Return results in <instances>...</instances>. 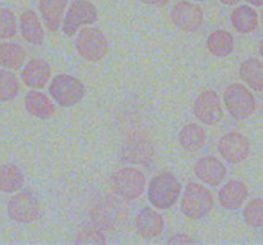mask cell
<instances>
[{
    "mask_svg": "<svg viewBox=\"0 0 263 245\" xmlns=\"http://www.w3.org/2000/svg\"><path fill=\"white\" fill-rule=\"evenodd\" d=\"M90 216L102 230H117L127 223L128 208L125 199L117 194H103L92 204Z\"/></svg>",
    "mask_w": 263,
    "mask_h": 245,
    "instance_id": "obj_1",
    "label": "cell"
},
{
    "mask_svg": "<svg viewBox=\"0 0 263 245\" xmlns=\"http://www.w3.org/2000/svg\"><path fill=\"white\" fill-rule=\"evenodd\" d=\"M181 193V184L171 172H162L149 182L148 199L158 210H170L177 202Z\"/></svg>",
    "mask_w": 263,
    "mask_h": 245,
    "instance_id": "obj_2",
    "label": "cell"
},
{
    "mask_svg": "<svg viewBox=\"0 0 263 245\" xmlns=\"http://www.w3.org/2000/svg\"><path fill=\"white\" fill-rule=\"evenodd\" d=\"M213 195L198 182H189L181 200V211L190 220H202L213 210Z\"/></svg>",
    "mask_w": 263,
    "mask_h": 245,
    "instance_id": "obj_3",
    "label": "cell"
},
{
    "mask_svg": "<svg viewBox=\"0 0 263 245\" xmlns=\"http://www.w3.org/2000/svg\"><path fill=\"white\" fill-rule=\"evenodd\" d=\"M146 179L143 171L134 167H126L115 172L110 177V187L113 193L125 200L138 199L145 190Z\"/></svg>",
    "mask_w": 263,
    "mask_h": 245,
    "instance_id": "obj_4",
    "label": "cell"
},
{
    "mask_svg": "<svg viewBox=\"0 0 263 245\" xmlns=\"http://www.w3.org/2000/svg\"><path fill=\"white\" fill-rule=\"evenodd\" d=\"M223 103L229 115L238 121H244L256 112V98L243 84H231L226 87Z\"/></svg>",
    "mask_w": 263,
    "mask_h": 245,
    "instance_id": "obj_5",
    "label": "cell"
},
{
    "mask_svg": "<svg viewBox=\"0 0 263 245\" xmlns=\"http://www.w3.org/2000/svg\"><path fill=\"white\" fill-rule=\"evenodd\" d=\"M49 94L61 107H73L84 99L85 86L76 77L62 73L51 80Z\"/></svg>",
    "mask_w": 263,
    "mask_h": 245,
    "instance_id": "obj_6",
    "label": "cell"
},
{
    "mask_svg": "<svg viewBox=\"0 0 263 245\" xmlns=\"http://www.w3.org/2000/svg\"><path fill=\"white\" fill-rule=\"evenodd\" d=\"M77 53L89 62H99L107 55L108 40L104 33L95 27H85L79 32L74 43Z\"/></svg>",
    "mask_w": 263,
    "mask_h": 245,
    "instance_id": "obj_7",
    "label": "cell"
},
{
    "mask_svg": "<svg viewBox=\"0 0 263 245\" xmlns=\"http://www.w3.org/2000/svg\"><path fill=\"white\" fill-rule=\"evenodd\" d=\"M98 21V9L87 0H73L67 10L63 21V32L66 36H73L81 26L92 25Z\"/></svg>",
    "mask_w": 263,
    "mask_h": 245,
    "instance_id": "obj_8",
    "label": "cell"
},
{
    "mask_svg": "<svg viewBox=\"0 0 263 245\" xmlns=\"http://www.w3.org/2000/svg\"><path fill=\"white\" fill-rule=\"evenodd\" d=\"M8 216L17 223H30L40 215V203L31 192H21L8 202Z\"/></svg>",
    "mask_w": 263,
    "mask_h": 245,
    "instance_id": "obj_9",
    "label": "cell"
},
{
    "mask_svg": "<svg viewBox=\"0 0 263 245\" xmlns=\"http://www.w3.org/2000/svg\"><path fill=\"white\" fill-rule=\"evenodd\" d=\"M217 149L218 153L228 163L236 164L248 158L251 153V144L248 139L240 133L230 131L220 139Z\"/></svg>",
    "mask_w": 263,
    "mask_h": 245,
    "instance_id": "obj_10",
    "label": "cell"
},
{
    "mask_svg": "<svg viewBox=\"0 0 263 245\" xmlns=\"http://www.w3.org/2000/svg\"><path fill=\"white\" fill-rule=\"evenodd\" d=\"M194 115L202 123L208 126L217 125L223 117L222 104L215 90H205L194 102Z\"/></svg>",
    "mask_w": 263,
    "mask_h": 245,
    "instance_id": "obj_11",
    "label": "cell"
},
{
    "mask_svg": "<svg viewBox=\"0 0 263 245\" xmlns=\"http://www.w3.org/2000/svg\"><path fill=\"white\" fill-rule=\"evenodd\" d=\"M171 20L184 32H195L204 22V12L194 3L179 2L172 9Z\"/></svg>",
    "mask_w": 263,
    "mask_h": 245,
    "instance_id": "obj_12",
    "label": "cell"
},
{
    "mask_svg": "<svg viewBox=\"0 0 263 245\" xmlns=\"http://www.w3.org/2000/svg\"><path fill=\"white\" fill-rule=\"evenodd\" d=\"M226 167L216 157L207 156L198 159L194 164V174L200 181L210 186H218L226 176Z\"/></svg>",
    "mask_w": 263,
    "mask_h": 245,
    "instance_id": "obj_13",
    "label": "cell"
},
{
    "mask_svg": "<svg viewBox=\"0 0 263 245\" xmlns=\"http://www.w3.org/2000/svg\"><path fill=\"white\" fill-rule=\"evenodd\" d=\"M50 64L43 58H33L23 68L21 77L25 85L31 89H43L50 80Z\"/></svg>",
    "mask_w": 263,
    "mask_h": 245,
    "instance_id": "obj_14",
    "label": "cell"
},
{
    "mask_svg": "<svg viewBox=\"0 0 263 245\" xmlns=\"http://www.w3.org/2000/svg\"><path fill=\"white\" fill-rule=\"evenodd\" d=\"M135 226L141 238L154 239L163 233L164 220L158 212L151 207H145L136 216Z\"/></svg>",
    "mask_w": 263,
    "mask_h": 245,
    "instance_id": "obj_15",
    "label": "cell"
},
{
    "mask_svg": "<svg viewBox=\"0 0 263 245\" xmlns=\"http://www.w3.org/2000/svg\"><path fill=\"white\" fill-rule=\"evenodd\" d=\"M247 198H248V187L239 180H230L218 192L221 207L229 211H235L243 207Z\"/></svg>",
    "mask_w": 263,
    "mask_h": 245,
    "instance_id": "obj_16",
    "label": "cell"
},
{
    "mask_svg": "<svg viewBox=\"0 0 263 245\" xmlns=\"http://www.w3.org/2000/svg\"><path fill=\"white\" fill-rule=\"evenodd\" d=\"M20 27L22 37L27 43L32 44V45H41L45 40V32H44L40 18L33 10H25L21 14Z\"/></svg>",
    "mask_w": 263,
    "mask_h": 245,
    "instance_id": "obj_17",
    "label": "cell"
},
{
    "mask_svg": "<svg viewBox=\"0 0 263 245\" xmlns=\"http://www.w3.org/2000/svg\"><path fill=\"white\" fill-rule=\"evenodd\" d=\"M68 0H40L39 10L46 28L51 32L58 31Z\"/></svg>",
    "mask_w": 263,
    "mask_h": 245,
    "instance_id": "obj_18",
    "label": "cell"
},
{
    "mask_svg": "<svg viewBox=\"0 0 263 245\" xmlns=\"http://www.w3.org/2000/svg\"><path fill=\"white\" fill-rule=\"evenodd\" d=\"M25 107L31 116L40 120H48L55 112L54 104L50 102L48 95L36 90L27 92L25 97Z\"/></svg>",
    "mask_w": 263,
    "mask_h": 245,
    "instance_id": "obj_19",
    "label": "cell"
},
{
    "mask_svg": "<svg viewBox=\"0 0 263 245\" xmlns=\"http://www.w3.org/2000/svg\"><path fill=\"white\" fill-rule=\"evenodd\" d=\"M234 28L240 33H251L258 27V14L249 5L235 8L230 15Z\"/></svg>",
    "mask_w": 263,
    "mask_h": 245,
    "instance_id": "obj_20",
    "label": "cell"
},
{
    "mask_svg": "<svg viewBox=\"0 0 263 245\" xmlns=\"http://www.w3.org/2000/svg\"><path fill=\"white\" fill-rule=\"evenodd\" d=\"M239 76L256 91L263 90V62L257 58H249L239 67Z\"/></svg>",
    "mask_w": 263,
    "mask_h": 245,
    "instance_id": "obj_21",
    "label": "cell"
},
{
    "mask_svg": "<svg viewBox=\"0 0 263 245\" xmlns=\"http://www.w3.org/2000/svg\"><path fill=\"white\" fill-rule=\"evenodd\" d=\"M179 141L185 150L197 152L205 145L207 134L202 126L195 125V123H187L180 131Z\"/></svg>",
    "mask_w": 263,
    "mask_h": 245,
    "instance_id": "obj_22",
    "label": "cell"
},
{
    "mask_svg": "<svg viewBox=\"0 0 263 245\" xmlns=\"http://www.w3.org/2000/svg\"><path fill=\"white\" fill-rule=\"evenodd\" d=\"M25 185V176L20 167L14 163H5L0 166V192L15 193Z\"/></svg>",
    "mask_w": 263,
    "mask_h": 245,
    "instance_id": "obj_23",
    "label": "cell"
},
{
    "mask_svg": "<svg viewBox=\"0 0 263 245\" xmlns=\"http://www.w3.org/2000/svg\"><path fill=\"white\" fill-rule=\"evenodd\" d=\"M234 37L225 30H216L208 36L207 48L215 56H228L234 50Z\"/></svg>",
    "mask_w": 263,
    "mask_h": 245,
    "instance_id": "obj_24",
    "label": "cell"
},
{
    "mask_svg": "<svg viewBox=\"0 0 263 245\" xmlns=\"http://www.w3.org/2000/svg\"><path fill=\"white\" fill-rule=\"evenodd\" d=\"M154 149L151 143L144 139H131V141L125 145L123 158L133 163H146L153 157Z\"/></svg>",
    "mask_w": 263,
    "mask_h": 245,
    "instance_id": "obj_25",
    "label": "cell"
},
{
    "mask_svg": "<svg viewBox=\"0 0 263 245\" xmlns=\"http://www.w3.org/2000/svg\"><path fill=\"white\" fill-rule=\"evenodd\" d=\"M26 50L14 43H0V67L20 69L25 63Z\"/></svg>",
    "mask_w": 263,
    "mask_h": 245,
    "instance_id": "obj_26",
    "label": "cell"
},
{
    "mask_svg": "<svg viewBox=\"0 0 263 245\" xmlns=\"http://www.w3.org/2000/svg\"><path fill=\"white\" fill-rule=\"evenodd\" d=\"M20 92V82L14 73L0 68V100L9 102Z\"/></svg>",
    "mask_w": 263,
    "mask_h": 245,
    "instance_id": "obj_27",
    "label": "cell"
},
{
    "mask_svg": "<svg viewBox=\"0 0 263 245\" xmlns=\"http://www.w3.org/2000/svg\"><path fill=\"white\" fill-rule=\"evenodd\" d=\"M244 221L248 226L254 229L263 228V199L251 200L243 211Z\"/></svg>",
    "mask_w": 263,
    "mask_h": 245,
    "instance_id": "obj_28",
    "label": "cell"
},
{
    "mask_svg": "<svg viewBox=\"0 0 263 245\" xmlns=\"http://www.w3.org/2000/svg\"><path fill=\"white\" fill-rule=\"evenodd\" d=\"M17 33V18L8 8H0V40L14 37Z\"/></svg>",
    "mask_w": 263,
    "mask_h": 245,
    "instance_id": "obj_29",
    "label": "cell"
},
{
    "mask_svg": "<svg viewBox=\"0 0 263 245\" xmlns=\"http://www.w3.org/2000/svg\"><path fill=\"white\" fill-rule=\"evenodd\" d=\"M76 244H105V236L102 229L95 226H85L76 235Z\"/></svg>",
    "mask_w": 263,
    "mask_h": 245,
    "instance_id": "obj_30",
    "label": "cell"
},
{
    "mask_svg": "<svg viewBox=\"0 0 263 245\" xmlns=\"http://www.w3.org/2000/svg\"><path fill=\"white\" fill-rule=\"evenodd\" d=\"M195 241L193 239H190L189 235H185V234H180V235L172 236V239H170L168 244H194Z\"/></svg>",
    "mask_w": 263,
    "mask_h": 245,
    "instance_id": "obj_31",
    "label": "cell"
},
{
    "mask_svg": "<svg viewBox=\"0 0 263 245\" xmlns=\"http://www.w3.org/2000/svg\"><path fill=\"white\" fill-rule=\"evenodd\" d=\"M146 5H154V7H163L170 0H141Z\"/></svg>",
    "mask_w": 263,
    "mask_h": 245,
    "instance_id": "obj_32",
    "label": "cell"
},
{
    "mask_svg": "<svg viewBox=\"0 0 263 245\" xmlns=\"http://www.w3.org/2000/svg\"><path fill=\"white\" fill-rule=\"evenodd\" d=\"M249 4L254 5V7H262L263 5V0H247Z\"/></svg>",
    "mask_w": 263,
    "mask_h": 245,
    "instance_id": "obj_33",
    "label": "cell"
},
{
    "mask_svg": "<svg viewBox=\"0 0 263 245\" xmlns=\"http://www.w3.org/2000/svg\"><path fill=\"white\" fill-rule=\"evenodd\" d=\"M220 2L225 5H235V4H238L240 0H220Z\"/></svg>",
    "mask_w": 263,
    "mask_h": 245,
    "instance_id": "obj_34",
    "label": "cell"
},
{
    "mask_svg": "<svg viewBox=\"0 0 263 245\" xmlns=\"http://www.w3.org/2000/svg\"><path fill=\"white\" fill-rule=\"evenodd\" d=\"M259 54H261V56L263 58V39L261 40V43H259Z\"/></svg>",
    "mask_w": 263,
    "mask_h": 245,
    "instance_id": "obj_35",
    "label": "cell"
},
{
    "mask_svg": "<svg viewBox=\"0 0 263 245\" xmlns=\"http://www.w3.org/2000/svg\"><path fill=\"white\" fill-rule=\"evenodd\" d=\"M261 18H262V23H263V10H262V14H261Z\"/></svg>",
    "mask_w": 263,
    "mask_h": 245,
    "instance_id": "obj_36",
    "label": "cell"
},
{
    "mask_svg": "<svg viewBox=\"0 0 263 245\" xmlns=\"http://www.w3.org/2000/svg\"><path fill=\"white\" fill-rule=\"evenodd\" d=\"M194 2H204V0H194Z\"/></svg>",
    "mask_w": 263,
    "mask_h": 245,
    "instance_id": "obj_37",
    "label": "cell"
}]
</instances>
